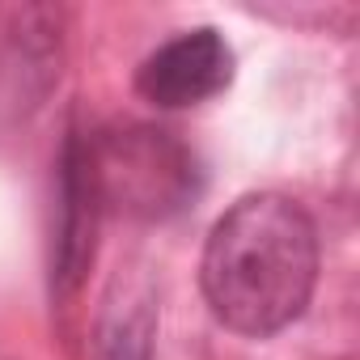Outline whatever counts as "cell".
I'll use <instances>...</instances> for the list:
<instances>
[{
  "mask_svg": "<svg viewBox=\"0 0 360 360\" xmlns=\"http://www.w3.org/2000/svg\"><path fill=\"white\" fill-rule=\"evenodd\" d=\"M229 81H233V51L212 26H200L161 43L136 68V94L161 110L200 106L225 94Z\"/></svg>",
  "mask_w": 360,
  "mask_h": 360,
  "instance_id": "7a4b0ae2",
  "label": "cell"
},
{
  "mask_svg": "<svg viewBox=\"0 0 360 360\" xmlns=\"http://www.w3.org/2000/svg\"><path fill=\"white\" fill-rule=\"evenodd\" d=\"M200 284L212 314L250 339L297 322L318 284V229L288 195L238 200L208 233Z\"/></svg>",
  "mask_w": 360,
  "mask_h": 360,
  "instance_id": "6da1fadb",
  "label": "cell"
},
{
  "mask_svg": "<svg viewBox=\"0 0 360 360\" xmlns=\"http://www.w3.org/2000/svg\"><path fill=\"white\" fill-rule=\"evenodd\" d=\"M148 335H153L148 309H127L123 322L115 326V335L106 339L110 360H148Z\"/></svg>",
  "mask_w": 360,
  "mask_h": 360,
  "instance_id": "3957f363",
  "label": "cell"
}]
</instances>
